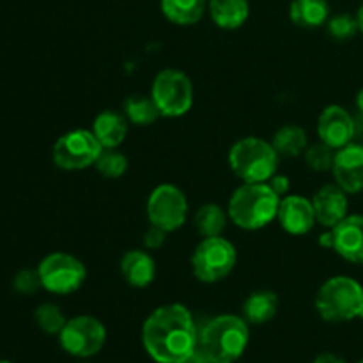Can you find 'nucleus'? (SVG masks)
<instances>
[{
  "mask_svg": "<svg viewBox=\"0 0 363 363\" xmlns=\"http://www.w3.org/2000/svg\"><path fill=\"white\" fill-rule=\"evenodd\" d=\"M273 147L280 158H296L303 155L308 147L307 133L298 124H286L275 133L272 140Z\"/></svg>",
  "mask_w": 363,
  "mask_h": 363,
  "instance_id": "nucleus-23",
  "label": "nucleus"
},
{
  "mask_svg": "<svg viewBox=\"0 0 363 363\" xmlns=\"http://www.w3.org/2000/svg\"><path fill=\"white\" fill-rule=\"evenodd\" d=\"M142 344L156 363H184L199 347L197 323L181 303L162 305L142 325Z\"/></svg>",
  "mask_w": 363,
  "mask_h": 363,
  "instance_id": "nucleus-1",
  "label": "nucleus"
},
{
  "mask_svg": "<svg viewBox=\"0 0 363 363\" xmlns=\"http://www.w3.org/2000/svg\"><path fill=\"white\" fill-rule=\"evenodd\" d=\"M277 220L280 227L293 236H305L318 223L312 201L303 195H286L280 199Z\"/></svg>",
  "mask_w": 363,
  "mask_h": 363,
  "instance_id": "nucleus-14",
  "label": "nucleus"
},
{
  "mask_svg": "<svg viewBox=\"0 0 363 363\" xmlns=\"http://www.w3.org/2000/svg\"><path fill=\"white\" fill-rule=\"evenodd\" d=\"M184 363H213V362L206 357V353L201 350V347H197V351H195V353L191 354V357Z\"/></svg>",
  "mask_w": 363,
  "mask_h": 363,
  "instance_id": "nucleus-34",
  "label": "nucleus"
},
{
  "mask_svg": "<svg viewBox=\"0 0 363 363\" xmlns=\"http://www.w3.org/2000/svg\"><path fill=\"white\" fill-rule=\"evenodd\" d=\"M0 363H13V362H7V360H0Z\"/></svg>",
  "mask_w": 363,
  "mask_h": 363,
  "instance_id": "nucleus-37",
  "label": "nucleus"
},
{
  "mask_svg": "<svg viewBox=\"0 0 363 363\" xmlns=\"http://www.w3.org/2000/svg\"><path fill=\"white\" fill-rule=\"evenodd\" d=\"M280 156L272 142L259 137H245L229 151L230 170L243 183H266L279 170Z\"/></svg>",
  "mask_w": 363,
  "mask_h": 363,
  "instance_id": "nucleus-5",
  "label": "nucleus"
},
{
  "mask_svg": "<svg viewBox=\"0 0 363 363\" xmlns=\"http://www.w3.org/2000/svg\"><path fill=\"white\" fill-rule=\"evenodd\" d=\"M333 179L347 195L363 191V145L347 144L337 149L332 167Z\"/></svg>",
  "mask_w": 363,
  "mask_h": 363,
  "instance_id": "nucleus-13",
  "label": "nucleus"
},
{
  "mask_svg": "<svg viewBox=\"0 0 363 363\" xmlns=\"http://www.w3.org/2000/svg\"><path fill=\"white\" fill-rule=\"evenodd\" d=\"M236 261V247L229 240L223 236L202 238L191 254V273L199 282L216 284L230 275Z\"/></svg>",
  "mask_w": 363,
  "mask_h": 363,
  "instance_id": "nucleus-6",
  "label": "nucleus"
},
{
  "mask_svg": "<svg viewBox=\"0 0 363 363\" xmlns=\"http://www.w3.org/2000/svg\"><path fill=\"white\" fill-rule=\"evenodd\" d=\"M165 236H167L165 230L160 229V227L156 225H151L144 236V245L149 248V250H156V248H160L163 243H165Z\"/></svg>",
  "mask_w": 363,
  "mask_h": 363,
  "instance_id": "nucleus-31",
  "label": "nucleus"
},
{
  "mask_svg": "<svg viewBox=\"0 0 363 363\" xmlns=\"http://www.w3.org/2000/svg\"><path fill=\"white\" fill-rule=\"evenodd\" d=\"M312 206L315 211V220L326 229H332L337 223L342 222L350 213V201L347 194L339 184H325L315 191L312 197Z\"/></svg>",
  "mask_w": 363,
  "mask_h": 363,
  "instance_id": "nucleus-16",
  "label": "nucleus"
},
{
  "mask_svg": "<svg viewBox=\"0 0 363 363\" xmlns=\"http://www.w3.org/2000/svg\"><path fill=\"white\" fill-rule=\"evenodd\" d=\"M358 363H363V360H362V362H358Z\"/></svg>",
  "mask_w": 363,
  "mask_h": 363,
  "instance_id": "nucleus-39",
  "label": "nucleus"
},
{
  "mask_svg": "<svg viewBox=\"0 0 363 363\" xmlns=\"http://www.w3.org/2000/svg\"><path fill=\"white\" fill-rule=\"evenodd\" d=\"M124 116L131 124L137 126H149L162 117L155 99L151 96L133 94L124 101Z\"/></svg>",
  "mask_w": 363,
  "mask_h": 363,
  "instance_id": "nucleus-25",
  "label": "nucleus"
},
{
  "mask_svg": "<svg viewBox=\"0 0 363 363\" xmlns=\"http://www.w3.org/2000/svg\"><path fill=\"white\" fill-rule=\"evenodd\" d=\"M312 363H347V362L335 353H321L314 358V362Z\"/></svg>",
  "mask_w": 363,
  "mask_h": 363,
  "instance_id": "nucleus-33",
  "label": "nucleus"
},
{
  "mask_svg": "<svg viewBox=\"0 0 363 363\" xmlns=\"http://www.w3.org/2000/svg\"><path fill=\"white\" fill-rule=\"evenodd\" d=\"M326 28H328V34L337 41H350L360 32L357 16H351V14L346 13L335 14V16L330 18L326 21Z\"/></svg>",
  "mask_w": 363,
  "mask_h": 363,
  "instance_id": "nucleus-28",
  "label": "nucleus"
},
{
  "mask_svg": "<svg viewBox=\"0 0 363 363\" xmlns=\"http://www.w3.org/2000/svg\"><path fill=\"white\" fill-rule=\"evenodd\" d=\"M357 108L363 113V89H360L357 94Z\"/></svg>",
  "mask_w": 363,
  "mask_h": 363,
  "instance_id": "nucleus-36",
  "label": "nucleus"
},
{
  "mask_svg": "<svg viewBox=\"0 0 363 363\" xmlns=\"http://www.w3.org/2000/svg\"><path fill=\"white\" fill-rule=\"evenodd\" d=\"M280 300L273 291H255L245 300L243 319L248 325L261 326L272 321L279 312Z\"/></svg>",
  "mask_w": 363,
  "mask_h": 363,
  "instance_id": "nucleus-20",
  "label": "nucleus"
},
{
  "mask_svg": "<svg viewBox=\"0 0 363 363\" xmlns=\"http://www.w3.org/2000/svg\"><path fill=\"white\" fill-rule=\"evenodd\" d=\"M94 169L106 179H117L128 170V158L117 149H103L94 163Z\"/></svg>",
  "mask_w": 363,
  "mask_h": 363,
  "instance_id": "nucleus-27",
  "label": "nucleus"
},
{
  "mask_svg": "<svg viewBox=\"0 0 363 363\" xmlns=\"http://www.w3.org/2000/svg\"><path fill=\"white\" fill-rule=\"evenodd\" d=\"M332 250L347 262L363 264V215H347L330 229Z\"/></svg>",
  "mask_w": 363,
  "mask_h": 363,
  "instance_id": "nucleus-15",
  "label": "nucleus"
},
{
  "mask_svg": "<svg viewBox=\"0 0 363 363\" xmlns=\"http://www.w3.org/2000/svg\"><path fill=\"white\" fill-rule=\"evenodd\" d=\"M145 209H147V218L151 225L160 227L165 233H174L186 222V195L176 184H158L149 195Z\"/></svg>",
  "mask_w": 363,
  "mask_h": 363,
  "instance_id": "nucleus-11",
  "label": "nucleus"
},
{
  "mask_svg": "<svg viewBox=\"0 0 363 363\" xmlns=\"http://www.w3.org/2000/svg\"><path fill=\"white\" fill-rule=\"evenodd\" d=\"M128 123L126 116L116 112V110H103L98 113L92 123L91 131L103 149H117L128 137Z\"/></svg>",
  "mask_w": 363,
  "mask_h": 363,
  "instance_id": "nucleus-18",
  "label": "nucleus"
},
{
  "mask_svg": "<svg viewBox=\"0 0 363 363\" xmlns=\"http://www.w3.org/2000/svg\"><path fill=\"white\" fill-rule=\"evenodd\" d=\"M354 121L351 113L340 105H328L323 108L318 119V137L332 149H340L351 144L354 137Z\"/></svg>",
  "mask_w": 363,
  "mask_h": 363,
  "instance_id": "nucleus-12",
  "label": "nucleus"
},
{
  "mask_svg": "<svg viewBox=\"0 0 363 363\" xmlns=\"http://www.w3.org/2000/svg\"><path fill=\"white\" fill-rule=\"evenodd\" d=\"M103 147L91 130H73L60 135L53 144L52 158L60 170H77L94 167Z\"/></svg>",
  "mask_w": 363,
  "mask_h": 363,
  "instance_id": "nucleus-10",
  "label": "nucleus"
},
{
  "mask_svg": "<svg viewBox=\"0 0 363 363\" xmlns=\"http://www.w3.org/2000/svg\"><path fill=\"white\" fill-rule=\"evenodd\" d=\"M280 197L268 183H243L230 195L229 220L245 230H259L279 215Z\"/></svg>",
  "mask_w": 363,
  "mask_h": 363,
  "instance_id": "nucleus-3",
  "label": "nucleus"
},
{
  "mask_svg": "<svg viewBox=\"0 0 363 363\" xmlns=\"http://www.w3.org/2000/svg\"><path fill=\"white\" fill-rule=\"evenodd\" d=\"M195 229L202 238H216L222 236L229 222V213L222 206L209 202L199 208L197 215L194 218Z\"/></svg>",
  "mask_w": 363,
  "mask_h": 363,
  "instance_id": "nucleus-24",
  "label": "nucleus"
},
{
  "mask_svg": "<svg viewBox=\"0 0 363 363\" xmlns=\"http://www.w3.org/2000/svg\"><path fill=\"white\" fill-rule=\"evenodd\" d=\"M121 275H123L124 282L130 284L131 287H144L151 286L156 279V261L149 252L135 250L126 252L121 259Z\"/></svg>",
  "mask_w": 363,
  "mask_h": 363,
  "instance_id": "nucleus-17",
  "label": "nucleus"
},
{
  "mask_svg": "<svg viewBox=\"0 0 363 363\" xmlns=\"http://www.w3.org/2000/svg\"><path fill=\"white\" fill-rule=\"evenodd\" d=\"M315 311L326 323H347L360 318L363 287L353 277L337 275L326 280L315 294Z\"/></svg>",
  "mask_w": 363,
  "mask_h": 363,
  "instance_id": "nucleus-4",
  "label": "nucleus"
},
{
  "mask_svg": "<svg viewBox=\"0 0 363 363\" xmlns=\"http://www.w3.org/2000/svg\"><path fill=\"white\" fill-rule=\"evenodd\" d=\"M151 98L162 117H181L194 106V84L186 73L167 67L152 80Z\"/></svg>",
  "mask_w": 363,
  "mask_h": 363,
  "instance_id": "nucleus-7",
  "label": "nucleus"
},
{
  "mask_svg": "<svg viewBox=\"0 0 363 363\" xmlns=\"http://www.w3.org/2000/svg\"><path fill=\"white\" fill-rule=\"evenodd\" d=\"M289 18L296 27L318 28L330 20V6L326 0H293Z\"/></svg>",
  "mask_w": 363,
  "mask_h": 363,
  "instance_id": "nucleus-21",
  "label": "nucleus"
},
{
  "mask_svg": "<svg viewBox=\"0 0 363 363\" xmlns=\"http://www.w3.org/2000/svg\"><path fill=\"white\" fill-rule=\"evenodd\" d=\"M360 318L363 319V308H362V314H360Z\"/></svg>",
  "mask_w": 363,
  "mask_h": 363,
  "instance_id": "nucleus-38",
  "label": "nucleus"
},
{
  "mask_svg": "<svg viewBox=\"0 0 363 363\" xmlns=\"http://www.w3.org/2000/svg\"><path fill=\"white\" fill-rule=\"evenodd\" d=\"M34 321L38 328L46 335H59L60 330L66 325L67 318L55 303H43L35 308Z\"/></svg>",
  "mask_w": 363,
  "mask_h": 363,
  "instance_id": "nucleus-26",
  "label": "nucleus"
},
{
  "mask_svg": "<svg viewBox=\"0 0 363 363\" xmlns=\"http://www.w3.org/2000/svg\"><path fill=\"white\" fill-rule=\"evenodd\" d=\"M59 344L69 357L87 360L96 357L106 342V328L94 315H74L60 330Z\"/></svg>",
  "mask_w": 363,
  "mask_h": 363,
  "instance_id": "nucleus-8",
  "label": "nucleus"
},
{
  "mask_svg": "<svg viewBox=\"0 0 363 363\" xmlns=\"http://www.w3.org/2000/svg\"><path fill=\"white\" fill-rule=\"evenodd\" d=\"M266 183L272 186V190L275 191V194L279 195L280 199L286 197V195L289 194L291 184H289V177H287V176H280V174H275V176L269 177V181H266Z\"/></svg>",
  "mask_w": 363,
  "mask_h": 363,
  "instance_id": "nucleus-32",
  "label": "nucleus"
},
{
  "mask_svg": "<svg viewBox=\"0 0 363 363\" xmlns=\"http://www.w3.org/2000/svg\"><path fill=\"white\" fill-rule=\"evenodd\" d=\"M248 342L250 325L243 315H216L199 333V347L213 363H236L247 351Z\"/></svg>",
  "mask_w": 363,
  "mask_h": 363,
  "instance_id": "nucleus-2",
  "label": "nucleus"
},
{
  "mask_svg": "<svg viewBox=\"0 0 363 363\" xmlns=\"http://www.w3.org/2000/svg\"><path fill=\"white\" fill-rule=\"evenodd\" d=\"M84 363H85V362H84Z\"/></svg>",
  "mask_w": 363,
  "mask_h": 363,
  "instance_id": "nucleus-40",
  "label": "nucleus"
},
{
  "mask_svg": "<svg viewBox=\"0 0 363 363\" xmlns=\"http://www.w3.org/2000/svg\"><path fill=\"white\" fill-rule=\"evenodd\" d=\"M206 0H160L163 16L176 25H195L206 13Z\"/></svg>",
  "mask_w": 363,
  "mask_h": 363,
  "instance_id": "nucleus-22",
  "label": "nucleus"
},
{
  "mask_svg": "<svg viewBox=\"0 0 363 363\" xmlns=\"http://www.w3.org/2000/svg\"><path fill=\"white\" fill-rule=\"evenodd\" d=\"M13 287L16 293L25 294V296H30L35 291L41 289V277H39L38 269H21L14 275L13 279Z\"/></svg>",
  "mask_w": 363,
  "mask_h": 363,
  "instance_id": "nucleus-30",
  "label": "nucleus"
},
{
  "mask_svg": "<svg viewBox=\"0 0 363 363\" xmlns=\"http://www.w3.org/2000/svg\"><path fill=\"white\" fill-rule=\"evenodd\" d=\"M43 289L52 294L66 296L84 286L87 279V268L74 255L66 252H53L46 255L38 266Z\"/></svg>",
  "mask_w": 363,
  "mask_h": 363,
  "instance_id": "nucleus-9",
  "label": "nucleus"
},
{
  "mask_svg": "<svg viewBox=\"0 0 363 363\" xmlns=\"http://www.w3.org/2000/svg\"><path fill=\"white\" fill-rule=\"evenodd\" d=\"M357 21H358V28H360V32L363 34V4L357 11Z\"/></svg>",
  "mask_w": 363,
  "mask_h": 363,
  "instance_id": "nucleus-35",
  "label": "nucleus"
},
{
  "mask_svg": "<svg viewBox=\"0 0 363 363\" xmlns=\"http://www.w3.org/2000/svg\"><path fill=\"white\" fill-rule=\"evenodd\" d=\"M303 156H305V162H307V165L311 167L312 170H315V172H326V170H332L333 167L335 149H332L330 145L319 142V144H314L311 145V147H307V151L303 152Z\"/></svg>",
  "mask_w": 363,
  "mask_h": 363,
  "instance_id": "nucleus-29",
  "label": "nucleus"
},
{
  "mask_svg": "<svg viewBox=\"0 0 363 363\" xmlns=\"http://www.w3.org/2000/svg\"><path fill=\"white\" fill-rule=\"evenodd\" d=\"M208 9L215 25L223 30H236L250 16L248 0H208Z\"/></svg>",
  "mask_w": 363,
  "mask_h": 363,
  "instance_id": "nucleus-19",
  "label": "nucleus"
}]
</instances>
